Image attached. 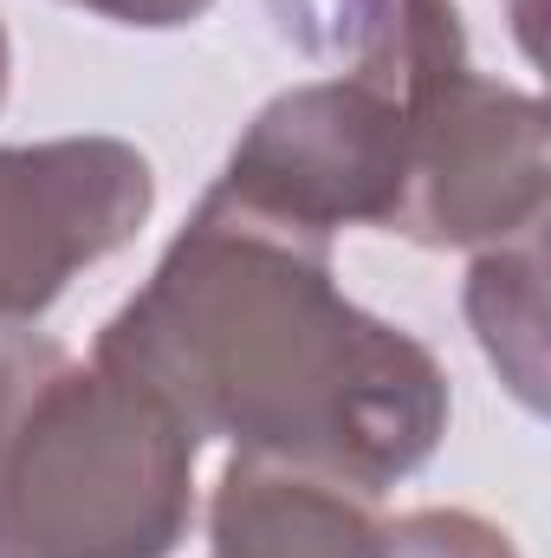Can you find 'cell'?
<instances>
[{"mask_svg": "<svg viewBox=\"0 0 551 558\" xmlns=\"http://www.w3.org/2000/svg\"><path fill=\"white\" fill-rule=\"evenodd\" d=\"M91 357L195 435L311 468L370 500L409 481L448 435L434 351L338 292L325 234L228 189L201 195Z\"/></svg>", "mask_w": 551, "mask_h": 558, "instance_id": "1", "label": "cell"}, {"mask_svg": "<svg viewBox=\"0 0 551 558\" xmlns=\"http://www.w3.org/2000/svg\"><path fill=\"white\" fill-rule=\"evenodd\" d=\"M201 435L143 384L0 331V558H175Z\"/></svg>", "mask_w": 551, "mask_h": 558, "instance_id": "2", "label": "cell"}, {"mask_svg": "<svg viewBox=\"0 0 551 558\" xmlns=\"http://www.w3.org/2000/svg\"><path fill=\"white\" fill-rule=\"evenodd\" d=\"M409 111L370 85L318 78L279 92L247 124L215 189L325 241L338 228H390L409 182Z\"/></svg>", "mask_w": 551, "mask_h": 558, "instance_id": "3", "label": "cell"}, {"mask_svg": "<svg viewBox=\"0 0 551 558\" xmlns=\"http://www.w3.org/2000/svg\"><path fill=\"white\" fill-rule=\"evenodd\" d=\"M546 105L500 78H454L409 131L390 234L415 247H500L546 228Z\"/></svg>", "mask_w": 551, "mask_h": 558, "instance_id": "4", "label": "cell"}, {"mask_svg": "<svg viewBox=\"0 0 551 558\" xmlns=\"http://www.w3.org/2000/svg\"><path fill=\"white\" fill-rule=\"evenodd\" d=\"M149 208V156L124 137L0 149V331L33 325L85 267L131 247Z\"/></svg>", "mask_w": 551, "mask_h": 558, "instance_id": "5", "label": "cell"}, {"mask_svg": "<svg viewBox=\"0 0 551 558\" xmlns=\"http://www.w3.org/2000/svg\"><path fill=\"white\" fill-rule=\"evenodd\" d=\"M279 33L351 85L421 118L454 78L474 72L454 0H273Z\"/></svg>", "mask_w": 551, "mask_h": 558, "instance_id": "6", "label": "cell"}, {"mask_svg": "<svg viewBox=\"0 0 551 558\" xmlns=\"http://www.w3.org/2000/svg\"><path fill=\"white\" fill-rule=\"evenodd\" d=\"M208 558H383V520L344 481L234 454L208 500Z\"/></svg>", "mask_w": 551, "mask_h": 558, "instance_id": "7", "label": "cell"}, {"mask_svg": "<svg viewBox=\"0 0 551 558\" xmlns=\"http://www.w3.org/2000/svg\"><path fill=\"white\" fill-rule=\"evenodd\" d=\"M467 325L493 357L500 384L539 416L546 410V247L539 228L500 241L467 274Z\"/></svg>", "mask_w": 551, "mask_h": 558, "instance_id": "8", "label": "cell"}, {"mask_svg": "<svg viewBox=\"0 0 551 558\" xmlns=\"http://www.w3.org/2000/svg\"><path fill=\"white\" fill-rule=\"evenodd\" d=\"M383 558H519L500 526L461 507H421L383 526Z\"/></svg>", "mask_w": 551, "mask_h": 558, "instance_id": "9", "label": "cell"}, {"mask_svg": "<svg viewBox=\"0 0 551 558\" xmlns=\"http://www.w3.org/2000/svg\"><path fill=\"white\" fill-rule=\"evenodd\" d=\"M65 7H85V13H98L111 26H149V33H162V26L201 20L215 0H65Z\"/></svg>", "mask_w": 551, "mask_h": 558, "instance_id": "10", "label": "cell"}, {"mask_svg": "<svg viewBox=\"0 0 551 558\" xmlns=\"http://www.w3.org/2000/svg\"><path fill=\"white\" fill-rule=\"evenodd\" d=\"M0 105H7V26H0Z\"/></svg>", "mask_w": 551, "mask_h": 558, "instance_id": "11", "label": "cell"}]
</instances>
